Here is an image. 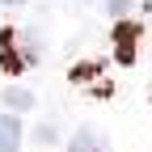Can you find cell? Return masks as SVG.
<instances>
[{
  "instance_id": "obj_1",
  "label": "cell",
  "mask_w": 152,
  "mask_h": 152,
  "mask_svg": "<svg viewBox=\"0 0 152 152\" xmlns=\"http://www.w3.org/2000/svg\"><path fill=\"white\" fill-rule=\"evenodd\" d=\"M135 47H140V26L123 21L114 30V55H118V64H135Z\"/></svg>"
},
{
  "instance_id": "obj_2",
  "label": "cell",
  "mask_w": 152,
  "mask_h": 152,
  "mask_svg": "<svg viewBox=\"0 0 152 152\" xmlns=\"http://www.w3.org/2000/svg\"><path fill=\"white\" fill-rule=\"evenodd\" d=\"M0 152H21V127L9 114H0Z\"/></svg>"
},
{
  "instance_id": "obj_3",
  "label": "cell",
  "mask_w": 152,
  "mask_h": 152,
  "mask_svg": "<svg viewBox=\"0 0 152 152\" xmlns=\"http://www.w3.org/2000/svg\"><path fill=\"white\" fill-rule=\"evenodd\" d=\"M72 152H110V148H106V140L97 135V131H89V127H80V131H76V135H72Z\"/></svg>"
},
{
  "instance_id": "obj_4",
  "label": "cell",
  "mask_w": 152,
  "mask_h": 152,
  "mask_svg": "<svg viewBox=\"0 0 152 152\" xmlns=\"http://www.w3.org/2000/svg\"><path fill=\"white\" fill-rule=\"evenodd\" d=\"M4 106H13V110H30L34 97H30L26 89H4Z\"/></svg>"
},
{
  "instance_id": "obj_5",
  "label": "cell",
  "mask_w": 152,
  "mask_h": 152,
  "mask_svg": "<svg viewBox=\"0 0 152 152\" xmlns=\"http://www.w3.org/2000/svg\"><path fill=\"white\" fill-rule=\"evenodd\" d=\"M106 9L118 17V13H127V9H131V0H106Z\"/></svg>"
},
{
  "instance_id": "obj_6",
  "label": "cell",
  "mask_w": 152,
  "mask_h": 152,
  "mask_svg": "<svg viewBox=\"0 0 152 152\" xmlns=\"http://www.w3.org/2000/svg\"><path fill=\"white\" fill-rule=\"evenodd\" d=\"M0 4H21V0H0Z\"/></svg>"
}]
</instances>
